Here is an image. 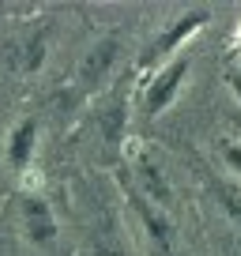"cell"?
<instances>
[{
	"instance_id": "obj_4",
	"label": "cell",
	"mask_w": 241,
	"mask_h": 256,
	"mask_svg": "<svg viewBox=\"0 0 241 256\" xmlns=\"http://www.w3.org/2000/svg\"><path fill=\"white\" fill-rule=\"evenodd\" d=\"M117 49H120L117 34H106L102 42H94L90 53L83 56V64H80V83H98L102 80V76L113 68V60H117Z\"/></svg>"
},
{
	"instance_id": "obj_2",
	"label": "cell",
	"mask_w": 241,
	"mask_h": 256,
	"mask_svg": "<svg viewBox=\"0 0 241 256\" xmlns=\"http://www.w3.org/2000/svg\"><path fill=\"white\" fill-rule=\"evenodd\" d=\"M188 68H192V56L188 53H177L174 60L162 64L158 72H154V80L147 83V90H144V113H151V117L166 113L170 106H174V98L181 94V87H185Z\"/></svg>"
},
{
	"instance_id": "obj_3",
	"label": "cell",
	"mask_w": 241,
	"mask_h": 256,
	"mask_svg": "<svg viewBox=\"0 0 241 256\" xmlns=\"http://www.w3.org/2000/svg\"><path fill=\"white\" fill-rule=\"evenodd\" d=\"M23 222H26V238L34 245H49L56 238V215L42 196H26L23 200Z\"/></svg>"
},
{
	"instance_id": "obj_5",
	"label": "cell",
	"mask_w": 241,
	"mask_h": 256,
	"mask_svg": "<svg viewBox=\"0 0 241 256\" xmlns=\"http://www.w3.org/2000/svg\"><path fill=\"white\" fill-rule=\"evenodd\" d=\"M34 147H38V120L34 117H23L8 136V162L12 170H30V158H34Z\"/></svg>"
},
{
	"instance_id": "obj_9",
	"label": "cell",
	"mask_w": 241,
	"mask_h": 256,
	"mask_svg": "<svg viewBox=\"0 0 241 256\" xmlns=\"http://www.w3.org/2000/svg\"><path fill=\"white\" fill-rule=\"evenodd\" d=\"M215 192H218V204L226 208V215L241 226V196H238L234 188H226V184H215Z\"/></svg>"
},
{
	"instance_id": "obj_11",
	"label": "cell",
	"mask_w": 241,
	"mask_h": 256,
	"mask_svg": "<svg viewBox=\"0 0 241 256\" xmlns=\"http://www.w3.org/2000/svg\"><path fill=\"white\" fill-rule=\"evenodd\" d=\"M226 83H230V90H234V98H238V102H241V76H230V80H226Z\"/></svg>"
},
{
	"instance_id": "obj_6",
	"label": "cell",
	"mask_w": 241,
	"mask_h": 256,
	"mask_svg": "<svg viewBox=\"0 0 241 256\" xmlns=\"http://www.w3.org/2000/svg\"><path fill=\"white\" fill-rule=\"evenodd\" d=\"M132 200H136V211H140V218H144V226H147V234H151V241L162 248V252H170V222L158 215V211L147 208V196H132Z\"/></svg>"
},
{
	"instance_id": "obj_7",
	"label": "cell",
	"mask_w": 241,
	"mask_h": 256,
	"mask_svg": "<svg viewBox=\"0 0 241 256\" xmlns=\"http://www.w3.org/2000/svg\"><path fill=\"white\" fill-rule=\"evenodd\" d=\"M136 174H140V181H144V192H147V196H151L158 208H170V184L162 181L158 166H151V162H140Z\"/></svg>"
},
{
	"instance_id": "obj_1",
	"label": "cell",
	"mask_w": 241,
	"mask_h": 256,
	"mask_svg": "<svg viewBox=\"0 0 241 256\" xmlns=\"http://www.w3.org/2000/svg\"><path fill=\"white\" fill-rule=\"evenodd\" d=\"M208 23H211V8H192V12H185V16L174 19V23H170L154 42H147V49H144V56H140V64H144V68H151V64L174 60L177 49L188 46V38H192L196 30H204Z\"/></svg>"
},
{
	"instance_id": "obj_8",
	"label": "cell",
	"mask_w": 241,
	"mask_h": 256,
	"mask_svg": "<svg viewBox=\"0 0 241 256\" xmlns=\"http://www.w3.org/2000/svg\"><path fill=\"white\" fill-rule=\"evenodd\" d=\"M46 30H38L30 42H26V53H23V72H38L42 60H46Z\"/></svg>"
},
{
	"instance_id": "obj_10",
	"label": "cell",
	"mask_w": 241,
	"mask_h": 256,
	"mask_svg": "<svg viewBox=\"0 0 241 256\" xmlns=\"http://www.w3.org/2000/svg\"><path fill=\"white\" fill-rule=\"evenodd\" d=\"M226 162H230L234 170H241V151L238 147H226Z\"/></svg>"
}]
</instances>
